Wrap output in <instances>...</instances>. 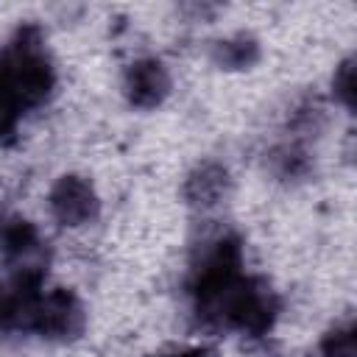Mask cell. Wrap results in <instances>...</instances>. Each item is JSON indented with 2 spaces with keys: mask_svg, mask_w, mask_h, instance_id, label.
<instances>
[{
  "mask_svg": "<svg viewBox=\"0 0 357 357\" xmlns=\"http://www.w3.org/2000/svg\"><path fill=\"white\" fill-rule=\"evenodd\" d=\"M84 321H86V312H84L78 296L59 287V290L42 293L36 298L31 318H28V329H33L50 340H70V337L81 335Z\"/></svg>",
  "mask_w": 357,
  "mask_h": 357,
  "instance_id": "1",
  "label": "cell"
},
{
  "mask_svg": "<svg viewBox=\"0 0 357 357\" xmlns=\"http://www.w3.org/2000/svg\"><path fill=\"white\" fill-rule=\"evenodd\" d=\"M98 192L92 187V181H86L84 176H61L47 195V209L50 215L61 223V226H86L98 218Z\"/></svg>",
  "mask_w": 357,
  "mask_h": 357,
  "instance_id": "2",
  "label": "cell"
},
{
  "mask_svg": "<svg viewBox=\"0 0 357 357\" xmlns=\"http://www.w3.org/2000/svg\"><path fill=\"white\" fill-rule=\"evenodd\" d=\"M123 89L131 106L156 109L170 92V73L159 59H137L126 70Z\"/></svg>",
  "mask_w": 357,
  "mask_h": 357,
  "instance_id": "3",
  "label": "cell"
},
{
  "mask_svg": "<svg viewBox=\"0 0 357 357\" xmlns=\"http://www.w3.org/2000/svg\"><path fill=\"white\" fill-rule=\"evenodd\" d=\"M229 170L218 162H204L198 165L187 181H184V198L192 204V206H201V209H209L215 204H220L229 192Z\"/></svg>",
  "mask_w": 357,
  "mask_h": 357,
  "instance_id": "4",
  "label": "cell"
},
{
  "mask_svg": "<svg viewBox=\"0 0 357 357\" xmlns=\"http://www.w3.org/2000/svg\"><path fill=\"white\" fill-rule=\"evenodd\" d=\"M212 59H215V64H220L226 70H245L259 59V45H257V39L240 33V36L218 42Z\"/></svg>",
  "mask_w": 357,
  "mask_h": 357,
  "instance_id": "5",
  "label": "cell"
},
{
  "mask_svg": "<svg viewBox=\"0 0 357 357\" xmlns=\"http://www.w3.org/2000/svg\"><path fill=\"white\" fill-rule=\"evenodd\" d=\"M335 98L346 109L354 106V67H351V61H343L335 73Z\"/></svg>",
  "mask_w": 357,
  "mask_h": 357,
  "instance_id": "6",
  "label": "cell"
},
{
  "mask_svg": "<svg viewBox=\"0 0 357 357\" xmlns=\"http://www.w3.org/2000/svg\"><path fill=\"white\" fill-rule=\"evenodd\" d=\"M324 357H357L351 329H337L324 343Z\"/></svg>",
  "mask_w": 357,
  "mask_h": 357,
  "instance_id": "7",
  "label": "cell"
}]
</instances>
